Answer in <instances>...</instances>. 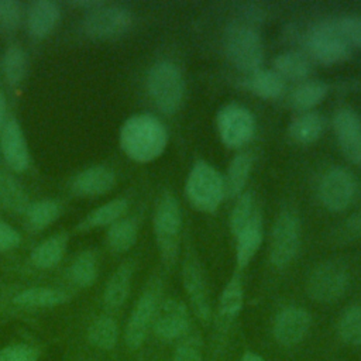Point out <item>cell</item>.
Masks as SVG:
<instances>
[{
  "label": "cell",
  "instance_id": "obj_31",
  "mask_svg": "<svg viewBox=\"0 0 361 361\" xmlns=\"http://www.w3.org/2000/svg\"><path fill=\"white\" fill-rule=\"evenodd\" d=\"M247 86L258 97L272 100L283 93L285 80L272 69H258L251 73Z\"/></svg>",
  "mask_w": 361,
  "mask_h": 361
},
{
  "label": "cell",
  "instance_id": "obj_17",
  "mask_svg": "<svg viewBox=\"0 0 361 361\" xmlns=\"http://www.w3.org/2000/svg\"><path fill=\"white\" fill-rule=\"evenodd\" d=\"M61 8L55 1L37 0L30 3L27 8L25 24L28 34L35 39L48 37L59 24Z\"/></svg>",
  "mask_w": 361,
  "mask_h": 361
},
{
  "label": "cell",
  "instance_id": "obj_30",
  "mask_svg": "<svg viewBox=\"0 0 361 361\" xmlns=\"http://www.w3.org/2000/svg\"><path fill=\"white\" fill-rule=\"evenodd\" d=\"M329 86L322 80H305L290 93V104L299 113L310 111L327 94Z\"/></svg>",
  "mask_w": 361,
  "mask_h": 361
},
{
  "label": "cell",
  "instance_id": "obj_46",
  "mask_svg": "<svg viewBox=\"0 0 361 361\" xmlns=\"http://www.w3.org/2000/svg\"><path fill=\"white\" fill-rule=\"evenodd\" d=\"M103 3L104 1H100V0H79V1H72V6L79 7V8H82V10H85L87 13V11H92V10L97 8Z\"/></svg>",
  "mask_w": 361,
  "mask_h": 361
},
{
  "label": "cell",
  "instance_id": "obj_4",
  "mask_svg": "<svg viewBox=\"0 0 361 361\" xmlns=\"http://www.w3.org/2000/svg\"><path fill=\"white\" fill-rule=\"evenodd\" d=\"M152 227L162 262L166 267L173 265L179 251L182 228V213L173 195L165 193L158 200L154 210Z\"/></svg>",
  "mask_w": 361,
  "mask_h": 361
},
{
  "label": "cell",
  "instance_id": "obj_40",
  "mask_svg": "<svg viewBox=\"0 0 361 361\" xmlns=\"http://www.w3.org/2000/svg\"><path fill=\"white\" fill-rule=\"evenodd\" d=\"M341 37L350 47L361 48V17L347 16L334 20Z\"/></svg>",
  "mask_w": 361,
  "mask_h": 361
},
{
  "label": "cell",
  "instance_id": "obj_37",
  "mask_svg": "<svg viewBox=\"0 0 361 361\" xmlns=\"http://www.w3.org/2000/svg\"><path fill=\"white\" fill-rule=\"evenodd\" d=\"M338 334L350 345H361V306L347 307L338 320Z\"/></svg>",
  "mask_w": 361,
  "mask_h": 361
},
{
  "label": "cell",
  "instance_id": "obj_12",
  "mask_svg": "<svg viewBox=\"0 0 361 361\" xmlns=\"http://www.w3.org/2000/svg\"><path fill=\"white\" fill-rule=\"evenodd\" d=\"M355 195V179L344 168L329 169L319 185V199L330 212H343L350 206Z\"/></svg>",
  "mask_w": 361,
  "mask_h": 361
},
{
  "label": "cell",
  "instance_id": "obj_15",
  "mask_svg": "<svg viewBox=\"0 0 361 361\" xmlns=\"http://www.w3.org/2000/svg\"><path fill=\"white\" fill-rule=\"evenodd\" d=\"M0 149L7 166L14 172H24L30 165V151L20 123L11 117L0 133Z\"/></svg>",
  "mask_w": 361,
  "mask_h": 361
},
{
  "label": "cell",
  "instance_id": "obj_48",
  "mask_svg": "<svg viewBox=\"0 0 361 361\" xmlns=\"http://www.w3.org/2000/svg\"><path fill=\"white\" fill-rule=\"evenodd\" d=\"M241 361H264L262 357H259L258 354L255 353H245L241 358Z\"/></svg>",
  "mask_w": 361,
  "mask_h": 361
},
{
  "label": "cell",
  "instance_id": "obj_3",
  "mask_svg": "<svg viewBox=\"0 0 361 361\" xmlns=\"http://www.w3.org/2000/svg\"><path fill=\"white\" fill-rule=\"evenodd\" d=\"M147 90L159 111L176 113L185 96V82L179 68L169 61L154 63L147 73Z\"/></svg>",
  "mask_w": 361,
  "mask_h": 361
},
{
  "label": "cell",
  "instance_id": "obj_38",
  "mask_svg": "<svg viewBox=\"0 0 361 361\" xmlns=\"http://www.w3.org/2000/svg\"><path fill=\"white\" fill-rule=\"evenodd\" d=\"M333 128L338 144L344 142L361 130V117L353 109H338L333 117Z\"/></svg>",
  "mask_w": 361,
  "mask_h": 361
},
{
  "label": "cell",
  "instance_id": "obj_33",
  "mask_svg": "<svg viewBox=\"0 0 361 361\" xmlns=\"http://www.w3.org/2000/svg\"><path fill=\"white\" fill-rule=\"evenodd\" d=\"M61 214L62 204L56 199H39L32 202L25 212L27 223L35 231L47 228L54 221H56Z\"/></svg>",
  "mask_w": 361,
  "mask_h": 361
},
{
  "label": "cell",
  "instance_id": "obj_20",
  "mask_svg": "<svg viewBox=\"0 0 361 361\" xmlns=\"http://www.w3.org/2000/svg\"><path fill=\"white\" fill-rule=\"evenodd\" d=\"M128 200L126 197H116L104 204L97 206L90 210L80 223H78V230L89 231L100 227H109L117 220L123 219L128 210Z\"/></svg>",
  "mask_w": 361,
  "mask_h": 361
},
{
  "label": "cell",
  "instance_id": "obj_25",
  "mask_svg": "<svg viewBox=\"0 0 361 361\" xmlns=\"http://www.w3.org/2000/svg\"><path fill=\"white\" fill-rule=\"evenodd\" d=\"M324 118L317 111L299 113L289 124V137L298 144H312L320 138Z\"/></svg>",
  "mask_w": 361,
  "mask_h": 361
},
{
  "label": "cell",
  "instance_id": "obj_42",
  "mask_svg": "<svg viewBox=\"0 0 361 361\" xmlns=\"http://www.w3.org/2000/svg\"><path fill=\"white\" fill-rule=\"evenodd\" d=\"M173 361H202V343L197 337H189L178 345Z\"/></svg>",
  "mask_w": 361,
  "mask_h": 361
},
{
  "label": "cell",
  "instance_id": "obj_23",
  "mask_svg": "<svg viewBox=\"0 0 361 361\" xmlns=\"http://www.w3.org/2000/svg\"><path fill=\"white\" fill-rule=\"evenodd\" d=\"M68 300L69 296L65 290L48 286L28 288L13 298V303L21 307H55Z\"/></svg>",
  "mask_w": 361,
  "mask_h": 361
},
{
  "label": "cell",
  "instance_id": "obj_29",
  "mask_svg": "<svg viewBox=\"0 0 361 361\" xmlns=\"http://www.w3.org/2000/svg\"><path fill=\"white\" fill-rule=\"evenodd\" d=\"M118 340V324L116 319L102 314L94 319L87 329V341L99 350H113Z\"/></svg>",
  "mask_w": 361,
  "mask_h": 361
},
{
  "label": "cell",
  "instance_id": "obj_35",
  "mask_svg": "<svg viewBox=\"0 0 361 361\" xmlns=\"http://www.w3.org/2000/svg\"><path fill=\"white\" fill-rule=\"evenodd\" d=\"M3 75L11 86L20 85L28 71V55L20 45H8L3 54L1 61Z\"/></svg>",
  "mask_w": 361,
  "mask_h": 361
},
{
  "label": "cell",
  "instance_id": "obj_21",
  "mask_svg": "<svg viewBox=\"0 0 361 361\" xmlns=\"http://www.w3.org/2000/svg\"><path fill=\"white\" fill-rule=\"evenodd\" d=\"M255 224H262L261 207L258 204L255 193L247 190L238 196L230 213V230L234 235H237L243 230Z\"/></svg>",
  "mask_w": 361,
  "mask_h": 361
},
{
  "label": "cell",
  "instance_id": "obj_28",
  "mask_svg": "<svg viewBox=\"0 0 361 361\" xmlns=\"http://www.w3.org/2000/svg\"><path fill=\"white\" fill-rule=\"evenodd\" d=\"M69 278L79 288L92 286L99 276V258L93 250H85L76 255L69 267Z\"/></svg>",
  "mask_w": 361,
  "mask_h": 361
},
{
  "label": "cell",
  "instance_id": "obj_26",
  "mask_svg": "<svg viewBox=\"0 0 361 361\" xmlns=\"http://www.w3.org/2000/svg\"><path fill=\"white\" fill-rule=\"evenodd\" d=\"M0 204L17 214H25L31 204L23 185L7 172H0Z\"/></svg>",
  "mask_w": 361,
  "mask_h": 361
},
{
  "label": "cell",
  "instance_id": "obj_45",
  "mask_svg": "<svg viewBox=\"0 0 361 361\" xmlns=\"http://www.w3.org/2000/svg\"><path fill=\"white\" fill-rule=\"evenodd\" d=\"M343 228L345 237H361V209L343 224Z\"/></svg>",
  "mask_w": 361,
  "mask_h": 361
},
{
  "label": "cell",
  "instance_id": "obj_18",
  "mask_svg": "<svg viewBox=\"0 0 361 361\" xmlns=\"http://www.w3.org/2000/svg\"><path fill=\"white\" fill-rule=\"evenodd\" d=\"M116 185V173L104 165H93L80 171L71 183L79 196H100L109 193Z\"/></svg>",
  "mask_w": 361,
  "mask_h": 361
},
{
  "label": "cell",
  "instance_id": "obj_7",
  "mask_svg": "<svg viewBox=\"0 0 361 361\" xmlns=\"http://www.w3.org/2000/svg\"><path fill=\"white\" fill-rule=\"evenodd\" d=\"M306 45L310 55L323 65L344 62L351 55V47L338 32L334 20L314 24L307 32Z\"/></svg>",
  "mask_w": 361,
  "mask_h": 361
},
{
  "label": "cell",
  "instance_id": "obj_1",
  "mask_svg": "<svg viewBox=\"0 0 361 361\" xmlns=\"http://www.w3.org/2000/svg\"><path fill=\"white\" fill-rule=\"evenodd\" d=\"M118 142L130 159L147 164L162 155L168 144V133L155 116L140 113L123 123Z\"/></svg>",
  "mask_w": 361,
  "mask_h": 361
},
{
  "label": "cell",
  "instance_id": "obj_22",
  "mask_svg": "<svg viewBox=\"0 0 361 361\" xmlns=\"http://www.w3.org/2000/svg\"><path fill=\"white\" fill-rule=\"evenodd\" d=\"M69 235L66 233H56L41 241L30 255L34 267L39 269H49L56 267L63 258L68 248Z\"/></svg>",
  "mask_w": 361,
  "mask_h": 361
},
{
  "label": "cell",
  "instance_id": "obj_19",
  "mask_svg": "<svg viewBox=\"0 0 361 361\" xmlns=\"http://www.w3.org/2000/svg\"><path fill=\"white\" fill-rule=\"evenodd\" d=\"M133 274L134 264L131 261H126L120 264L110 275L103 292V302L106 307L118 309L124 305L131 289Z\"/></svg>",
  "mask_w": 361,
  "mask_h": 361
},
{
  "label": "cell",
  "instance_id": "obj_6",
  "mask_svg": "<svg viewBox=\"0 0 361 361\" xmlns=\"http://www.w3.org/2000/svg\"><path fill=\"white\" fill-rule=\"evenodd\" d=\"M133 24L131 11L120 4L103 3L82 20L83 32L94 39H110L126 34Z\"/></svg>",
  "mask_w": 361,
  "mask_h": 361
},
{
  "label": "cell",
  "instance_id": "obj_41",
  "mask_svg": "<svg viewBox=\"0 0 361 361\" xmlns=\"http://www.w3.org/2000/svg\"><path fill=\"white\" fill-rule=\"evenodd\" d=\"M39 350L27 343H16L0 350V361H38Z\"/></svg>",
  "mask_w": 361,
  "mask_h": 361
},
{
  "label": "cell",
  "instance_id": "obj_43",
  "mask_svg": "<svg viewBox=\"0 0 361 361\" xmlns=\"http://www.w3.org/2000/svg\"><path fill=\"white\" fill-rule=\"evenodd\" d=\"M21 241L20 233L7 221L0 219V252L14 250Z\"/></svg>",
  "mask_w": 361,
  "mask_h": 361
},
{
  "label": "cell",
  "instance_id": "obj_9",
  "mask_svg": "<svg viewBox=\"0 0 361 361\" xmlns=\"http://www.w3.org/2000/svg\"><path fill=\"white\" fill-rule=\"evenodd\" d=\"M350 283V275L344 264L324 261L314 267L306 281V292L316 302H334L344 295Z\"/></svg>",
  "mask_w": 361,
  "mask_h": 361
},
{
  "label": "cell",
  "instance_id": "obj_8",
  "mask_svg": "<svg viewBox=\"0 0 361 361\" xmlns=\"http://www.w3.org/2000/svg\"><path fill=\"white\" fill-rule=\"evenodd\" d=\"M159 295L161 282L158 279H154L148 283V286L137 299L124 331V341L128 348L137 350L145 341V337L152 326L157 309L161 303Z\"/></svg>",
  "mask_w": 361,
  "mask_h": 361
},
{
  "label": "cell",
  "instance_id": "obj_39",
  "mask_svg": "<svg viewBox=\"0 0 361 361\" xmlns=\"http://www.w3.org/2000/svg\"><path fill=\"white\" fill-rule=\"evenodd\" d=\"M24 17V7L17 0H0V28L3 31H16Z\"/></svg>",
  "mask_w": 361,
  "mask_h": 361
},
{
  "label": "cell",
  "instance_id": "obj_16",
  "mask_svg": "<svg viewBox=\"0 0 361 361\" xmlns=\"http://www.w3.org/2000/svg\"><path fill=\"white\" fill-rule=\"evenodd\" d=\"M310 314L302 307H286L275 319L274 337L282 345H295L310 329Z\"/></svg>",
  "mask_w": 361,
  "mask_h": 361
},
{
  "label": "cell",
  "instance_id": "obj_13",
  "mask_svg": "<svg viewBox=\"0 0 361 361\" xmlns=\"http://www.w3.org/2000/svg\"><path fill=\"white\" fill-rule=\"evenodd\" d=\"M182 281L195 314L202 323H207L212 316L209 288L204 272L196 257L188 255L185 258L182 267Z\"/></svg>",
  "mask_w": 361,
  "mask_h": 361
},
{
  "label": "cell",
  "instance_id": "obj_10",
  "mask_svg": "<svg viewBox=\"0 0 361 361\" xmlns=\"http://www.w3.org/2000/svg\"><path fill=\"white\" fill-rule=\"evenodd\" d=\"M300 245V223L295 213L282 212L271 231L269 259L275 268H285L296 257Z\"/></svg>",
  "mask_w": 361,
  "mask_h": 361
},
{
  "label": "cell",
  "instance_id": "obj_24",
  "mask_svg": "<svg viewBox=\"0 0 361 361\" xmlns=\"http://www.w3.org/2000/svg\"><path fill=\"white\" fill-rule=\"evenodd\" d=\"M252 157L247 151H241L230 161L224 179V192L228 197L240 196L247 185L251 173Z\"/></svg>",
  "mask_w": 361,
  "mask_h": 361
},
{
  "label": "cell",
  "instance_id": "obj_44",
  "mask_svg": "<svg viewBox=\"0 0 361 361\" xmlns=\"http://www.w3.org/2000/svg\"><path fill=\"white\" fill-rule=\"evenodd\" d=\"M338 145L348 161L361 165V130L347 141L340 142Z\"/></svg>",
  "mask_w": 361,
  "mask_h": 361
},
{
  "label": "cell",
  "instance_id": "obj_36",
  "mask_svg": "<svg viewBox=\"0 0 361 361\" xmlns=\"http://www.w3.org/2000/svg\"><path fill=\"white\" fill-rule=\"evenodd\" d=\"M262 224L251 226L235 235V259L238 268H245L262 244Z\"/></svg>",
  "mask_w": 361,
  "mask_h": 361
},
{
  "label": "cell",
  "instance_id": "obj_14",
  "mask_svg": "<svg viewBox=\"0 0 361 361\" xmlns=\"http://www.w3.org/2000/svg\"><path fill=\"white\" fill-rule=\"evenodd\" d=\"M190 324V317L186 306L176 299H166L159 303L152 330L161 340H175L186 334Z\"/></svg>",
  "mask_w": 361,
  "mask_h": 361
},
{
  "label": "cell",
  "instance_id": "obj_32",
  "mask_svg": "<svg viewBox=\"0 0 361 361\" xmlns=\"http://www.w3.org/2000/svg\"><path fill=\"white\" fill-rule=\"evenodd\" d=\"M274 71L282 79L303 80L310 72L307 58L296 51H285L274 58Z\"/></svg>",
  "mask_w": 361,
  "mask_h": 361
},
{
  "label": "cell",
  "instance_id": "obj_2",
  "mask_svg": "<svg viewBox=\"0 0 361 361\" xmlns=\"http://www.w3.org/2000/svg\"><path fill=\"white\" fill-rule=\"evenodd\" d=\"M185 195L190 206L203 213H213L226 196L224 179L209 162L193 164L185 182Z\"/></svg>",
  "mask_w": 361,
  "mask_h": 361
},
{
  "label": "cell",
  "instance_id": "obj_5",
  "mask_svg": "<svg viewBox=\"0 0 361 361\" xmlns=\"http://www.w3.org/2000/svg\"><path fill=\"white\" fill-rule=\"evenodd\" d=\"M226 54L240 71L254 73L264 59L262 41L258 32L245 24H231L226 31Z\"/></svg>",
  "mask_w": 361,
  "mask_h": 361
},
{
  "label": "cell",
  "instance_id": "obj_34",
  "mask_svg": "<svg viewBox=\"0 0 361 361\" xmlns=\"http://www.w3.org/2000/svg\"><path fill=\"white\" fill-rule=\"evenodd\" d=\"M243 285L241 279L234 275L223 289L219 300V320L224 324L231 323L243 309Z\"/></svg>",
  "mask_w": 361,
  "mask_h": 361
},
{
  "label": "cell",
  "instance_id": "obj_27",
  "mask_svg": "<svg viewBox=\"0 0 361 361\" xmlns=\"http://www.w3.org/2000/svg\"><path fill=\"white\" fill-rule=\"evenodd\" d=\"M138 237V226L134 219L123 217L109 226L106 240L113 252L121 254L133 248Z\"/></svg>",
  "mask_w": 361,
  "mask_h": 361
},
{
  "label": "cell",
  "instance_id": "obj_47",
  "mask_svg": "<svg viewBox=\"0 0 361 361\" xmlns=\"http://www.w3.org/2000/svg\"><path fill=\"white\" fill-rule=\"evenodd\" d=\"M7 120V100L6 96L0 92V133L3 131Z\"/></svg>",
  "mask_w": 361,
  "mask_h": 361
},
{
  "label": "cell",
  "instance_id": "obj_11",
  "mask_svg": "<svg viewBox=\"0 0 361 361\" xmlns=\"http://www.w3.org/2000/svg\"><path fill=\"white\" fill-rule=\"evenodd\" d=\"M220 140L228 148L245 145L255 133V120L251 111L237 103L223 106L216 116Z\"/></svg>",
  "mask_w": 361,
  "mask_h": 361
}]
</instances>
